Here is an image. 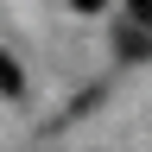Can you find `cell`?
<instances>
[{
    "instance_id": "3",
    "label": "cell",
    "mask_w": 152,
    "mask_h": 152,
    "mask_svg": "<svg viewBox=\"0 0 152 152\" xmlns=\"http://www.w3.org/2000/svg\"><path fill=\"white\" fill-rule=\"evenodd\" d=\"M127 19H140V26H152V0H127Z\"/></svg>"
},
{
    "instance_id": "4",
    "label": "cell",
    "mask_w": 152,
    "mask_h": 152,
    "mask_svg": "<svg viewBox=\"0 0 152 152\" xmlns=\"http://www.w3.org/2000/svg\"><path fill=\"white\" fill-rule=\"evenodd\" d=\"M70 7H76V13H102L108 0H70Z\"/></svg>"
},
{
    "instance_id": "2",
    "label": "cell",
    "mask_w": 152,
    "mask_h": 152,
    "mask_svg": "<svg viewBox=\"0 0 152 152\" xmlns=\"http://www.w3.org/2000/svg\"><path fill=\"white\" fill-rule=\"evenodd\" d=\"M19 89H26V76H19V64L0 51V95H19Z\"/></svg>"
},
{
    "instance_id": "1",
    "label": "cell",
    "mask_w": 152,
    "mask_h": 152,
    "mask_svg": "<svg viewBox=\"0 0 152 152\" xmlns=\"http://www.w3.org/2000/svg\"><path fill=\"white\" fill-rule=\"evenodd\" d=\"M114 51H121L127 64L152 57V26H140V19H121V26H114Z\"/></svg>"
}]
</instances>
